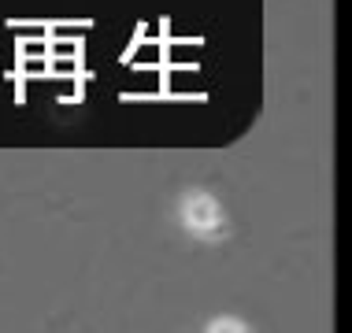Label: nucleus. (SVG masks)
<instances>
[{
    "label": "nucleus",
    "instance_id": "obj_1",
    "mask_svg": "<svg viewBox=\"0 0 352 333\" xmlns=\"http://www.w3.org/2000/svg\"><path fill=\"white\" fill-rule=\"evenodd\" d=\"M145 30H148V26H145V23H138V30H134V41H130V45H126V52L119 56V63H122V67H126V63H134V52H138L141 45L148 41V37H145Z\"/></svg>",
    "mask_w": 352,
    "mask_h": 333
}]
</instances>
